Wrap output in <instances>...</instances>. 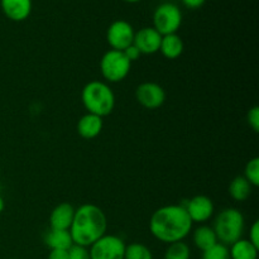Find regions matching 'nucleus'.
Returning a JSON list of instances; mask_svg holds the SVG:
<instances>
[{"instance_id": "393cba45", "label": "nucleus", "mask_w": 259, "mask_h": 259, "mask_svg": "<svg viewBox=\"0 0 259 259\" xmlns=\"http://www.w3.org/2000/svg\"><path fill=\"white\" fill-rule=\"evenodd\" d=\"M247 120L248 124H249L250 128L258 133L259 131V106H253L249 111H248V115H247Z\"/></svg>"}, {"instance_id": "4468645a", "label": "nucleus", "mask_w": 259, "mask_h": 259, "mask_svg": "<svg viewBox=\"0 0 259 259\" xmlns=\"http://www.w3.org/2000/svg\"><path fill=\"white\" fill-rule=\"evenodd\" d=\"M104 126V121L101 116L95 114H85L77 121V133L83 139L96 138L101 133Z\"/></svg>"}, {"instance_id": "7c9ffc66", "label": "nucleus", "mask_w": 259, "mask_h": 259, "mask_svg": "<svg viewBox=\"0 0 259 259\" xmlns=\"http://www.w3.org/2000/svg\"><path fill=\"white\" fill-rule=\"evenodd\" d=\"M124 2L131 3V4H134V3H138V2H141V0H124Z\"/></svg>"}, {"instance_id": "0eeeda50", "label": "nucleus", "mask_w": 259, "mask_h": 259, "mask_svg": "<svg viewBox=\"0 0 259 259\" xmlns=\"http://www.w3.org/2000/svg\"><path fill=\"white\" fill-rule=\"evenodd\" d=\"M126 244L116 235L105 234L90 245V259H124Z\"/></svg>"}, {"instance_id": "f3484780", "label": "nucleus", "mask_w": 259, "mask_h": 259, "mask_svg": "<svg viewBox=\"0 0 259 259\" xmlns=\"http://www.w3.org/2000/svg\"><path fill=\"white\" fill-rule=\"evenodd\" d=\"M192 240H194L195 247L199 248L202 252L219 243L212 227H207V225H201V227L196 228L192 234Z\"/></svg>"}, {"instance_id": "cd10ccee", "label": "nucleus", "mask_w": 259, "mask_h": 259, "mask_svg": "<svg viewBox=\"0 0 259 259\" xmlns=\"http://www.w3.org/2000/svg\"><path fill=\"white\" fill-rule=\"evenodd\" d=\"M48 259H68V250L65 249H51Z\"/></svg>"}, {"instance_id": "5701e85b", "label": "nucleus", "mask_w": 259, "mask_h": 259, "mask_svg": "<svg viewBox=\"0 0 259 259\" xmlns=\"http://www.w3.org/2000/svg\"><path fill=\"white\" fill-rule=\"evenodd\" d=\"M202 259H230L229 248L222 243H217L211 248L202 252Z\"/></svg>"}, {"instance_id": "f257e3e1", "label": "nucleus", "mask_w": 259, "mask_h": 259, "mask_svg": "<svg viewBox=\"0 0 259 259\" xmlns=\"http://www.w3.org/2000/svg\"><path fill=\"white\" fill-rule=\"evenodd\" d=\"M192 224L184 205H167L153 212L149 230L159 242L171 244L182 242L191 232Z\"/></svg>"}, {"instance_id": "bb28decb", "label": "nucleus", "mask_w": 259, "mask_h": 259, "mask_svg": "<svg viewBox=\"0 0 259 259\" xmlns=\"http://www.w3.org/2000/svg\"><path fill=\"white\" fill-rule=\"evenodd\" d=\"M123 52H124V55H125V57L128 58L131 62H134V61L139 60V57H141V52H139L138 48H137L134 45L129 46V47L125 48Z\"/></svg>"}, {"instance_id": "39448f33", "label": "nucleus", "mask_w": 259, "mask_h": 259, "mask_svg": "<svg viewBox=\"0 0 259 259\" xmlns=\"http://www.w3.org/2000/svg\"><path fill=\"white\" fill-rule=\"evenodd\" d=\"M132 62L125 57L123 51L110 50L104 53L100 60V71L103 77L109 82H119L128 76Z\"/></svg>"}, {"instance_id": "7ed1b4c3", "label": "nucleus", "mask_w": 259, "mask_h": 259, "mask_svg": "<svg viewBox=\"0 0 259 259\" xmlns=\"http://www.w3.org/2000/svg\"><path fill=\"white\" fill-rule=\"evenodd\" d=\"M81 100L88 113L104 116L113 113L115 108V95L108 83L103 81H90L81 93Z\"/></svg>"}, {"instance_id": "f8f14e48", "label": "nucleus", "mask_w": 259, "mask_h": 259, "mask_svg": "<svg viewBox=\"0 0 259 259\" xmlns=\"http://www.w3.org/2000/svg\"><path fill=\"white\" fill-rule=\"evenodd\" d=\"M32 0H0V7L8 19L23 22L32 13Z\"/></svg>"}, {"instance_id": "9d476101", "label": "nucleus", "mask_w": 259, "mask_h": 259, "mask_svg": "<svg viewBox=\"0 0 259 259\" xmlns=\"http://www.w3.org/2000/svg\"><path fill=\"white\" fill-rule=\"evenodd\" d=\"M192 223H206L214 214V202L205 195H197L184 205Z\"/></svg>"}, {"instance_id": "2eb2a0df", "label": "nucleus", "mask_w": 259, "mask_h": 259, "mask_svg": "<svg viewBox=\"0 0 259 259\" xmlns=\"http://www.w3.org/2000/svg\"><path fill=\"white\" fill-rule=\"evenodd\" d=\"M184 40L176 33L162 35L159 51H161V53L167 60H176V58H179L182 55V52H184Z\"/></svg>"}, {"instance_id": "9b49d317", "label": "nucleus", "mask_w": 259, "mask_h": 259, "mask_svg": "<svg viewBox=\"0 0 259 259\" xmlns=\"http://www.w3.org/2000/svg\"><path fill=\"white\" fill-rule=\"evenodd\" d=\"M162 35L153 27H144L136 32L133 45L138 48L141 55H153L159 51Z\"/></svg>"}, {"instance_id": "6ab92c4d", "label": "nucleus", "mask_w": 259, "mask_h": 259, "mask_svg": "<svg viewBox=\"0 0 259 259\" xmlns=\"http://www.w3.org/2000/svg\"><path fill=\"white\" fill-rule=\"evenodd\" d=\"M252 192V185L248 182L244 176H237L233 179L229 185V195L235 201H245L250 196Z\"/></svg>"}, {"instance_id": "4be33fe9", "label": "nucleus", "mask_w": 259, "mask_h": 259, "mask_svg": "<svg viewBox=\"0 0 259 259\" xmlns=\"http://www.w3.org/2000/svg\"><path fill=\"white\" fill-rule=\"evenodd\" d=\"M244 177L252 186H259V158L254 157L245 164Z\"/></svg>"}, {"instance_id": "c85d7f7f", "label": "nucleus", "mask_w": 259, "mask_h": 259, "mask_svg": "<svg viewBox=\"0 0 259 259\" xmlns=\"http://www.w3.org/2000/svg\"><path fill=\"white\" fill-rule=\"evenodd\" d=\"M206 0H182L184 5L189 9H199L205 4Z\"/></svg>"}, {"instance_id": "a878e982", "label": "nucleus", "mask_w": 259, "mask_h": 259, "mask_svg": "<svg viewBox=\"0 0 259 259\" xmlns=\"http://www.w3.org/2000/svg\"><path fill=\"white\" fill-rule=\"evenodd\" d=\"M249 240L250 243H252L254 247H257L259 249V222L253 223V225L250 227V230H249Z\"/></svg>"}, {"instance_id": "dca6fc26", "label": "nucleus", "mask_w": 259, "mask_h": 259, "mask_svg": "<svg viewBox=\"0 0 259 259\" xmlns=\"http://www.w3.org/2000/svg\"><path fill=\"white\" fill-rule=\"evenodd\" d=\"M45 244L50 249L68 250L73 245V240L70 234V230L50 229L45 235Z\"/></svg>"}, {"instance_id": "20e7f679", "label": "nucleus", "mask_w": 259, "mask_h": 259, "mask_svg": "<svg viewBox=\"0 0 259 259\" xmlns=\"http://www.w3.org/2000/svg\"><path fill=\"white\" fill-rule=\"evenodd\" d=\"M212 229L217 234L218 242L229 247L233 243L242 239L245 229L244 217L238 209L228 207L222 210L215 218Z\"/></svg>"}, {"instance_id": "f03ea898", "label": "nucleus", "mask_w": 259, "mask_h": 259, "mask_svg": "<svg viewBox=\"0 0 259 259\" xmlns=\"http://www.w3.org/2000/svg\"><path fill=\"white\" fill-rule=\"evenodd\" d=\"M108 229V219L103 210L94 204H83L75 209L70 234L73 244L89 248L103 235Z\"/></svg>"}, {"instance_id": "c756f323", "label": "nucleus", "mask_w": 259, "mask_h": 259, "mask_svg": "<svg viewBox=\"0 0 259 259\" xmlns=\"http://www.w3.org/2000/svg\"><path fill=\"white\" fill-rule=\"evenodd\" d=\"M4 209H5V201H4V199H3L2 195H0V214L4 211Z\"/></svg>"}, {"instance_id": "ddd939ff", "label": "nucleus", "mask_w": 259, "mask_h": 259, "mask_svg": "<svg viewBox=\"0 0 259 259\" xmlns=\"http://www.w3.org/2000/svg\"><path fill=\"white\" fill-rule=\"evenodd\" d=\"M75 217V207L68 202H62L52 210L50 215L51 229L70 230Z\"/></svg>"}, {"instance_id": "aec40b11", "label": "nucleus", "mask_w": 259, "mask_h": 259, "mask_svg": "<svg viewBox=\"0 0 259 259\" xmlns=\"http://www.w3.org/2000/svg\"><path fill=\"white\" fill-rule=\"evenodd\" d=\"M190 255H191L190 247L182 240V242L168 244L166 252H164L163 259H190Z\"/></svg>"}, {"instance_id": "412c9836", "label": "nucleus", "mask_w": 259, "mask_h": 259, "mask_svg": "<svg viewBox=\"0 0 259 259\" xmlns=\"http://www.w3.org/2000/svg\"><path fill=\"white\" fill-rule=\"evenodd\" d=\"M124 259H153V253L142 243H131L125 247Z\"/></svg>"}, {"instance_id": "a211bd4d", "label": "nucleus", "mask_w": 259, "mask_h": 259, "mask_svg": "<svg viewBox=\"0 0 259 259\" xmlns=\"http://www.w3.org/2000/svg\"><path fill=\"white\" fill-rule=\"evenodd\" d=\"M230 259H257L258 248L254 247L248 239H239L233 243L229 248Z\"/></svg>"}, {"instance_id": "1a4fd4ad", "label": "nucleus", "mask_w": 259, "mask_h": 259, "mask_svg": "<svg viewBox=\"0 0 259 259\" xmlns=\"http://www.w3.org/2000/svg\"><path fill=\"white\" fill-rule=\"evenodd\" d=\"M136 99L143 108L158 109L166 101V91L156 82H143L137 88Z\"/></svg>"}, {"instance_id": "2f4dec72", "label": "nucleus", "mask_w": 259, "mask_h": 259, "mask_svg": "<svg viewBox=\"0 0 259 259\" xmlns=\"http://www.w3.org/2000/svg\"><path fill=\"white\" fill-rule=\"evenodd\" d=\"M8 259H17V258H8Z\"/></svg>"}, {"instance_id": "6e6552de", "label": "nucleus", "mask_w": 259, "mask_h": 259, "mask_svg": "<svg viewBox=\"0 0 259 259\" xmlns=\"http://www.w3.org/2000/svg\"><path fill=\"white\" fill-rule=\"evenodd\" d=\"M134 34H136V32H134L131 23L119 19L109 25L108 32H106V40H108L111 50L124 51L129 46L133 45Z\"/></svg>"}, {"instance_id": "423d86ee", "label": "nucleus", "mask_w": 259, "mask_h": 259, "mask_svg": "<svg viewBox=\"0 0 259 259\" xmlns=\"http://www.w3.org/2000/svg\"><path fill=\"white\" fill-rule=\"evenodd\" d=\"M182 24L181 9L174 3H162L153 13V28L161 35L174 34Z\"/></svg>"}, {"instance_id": "b1692460", "label": "nucleus", "mask_w": 259, "mask_h": 259, "mask_svg": "<svg viewBox=\"0 0 259 259\" xmlns=\"http://www.w3.org/2000/svg\"><path fill=\"white\" fill-rule=\"evenodd\" d=\"M68 259H90L89 248L73 244L68 249Z\"/></svg>"}]
</instances>
